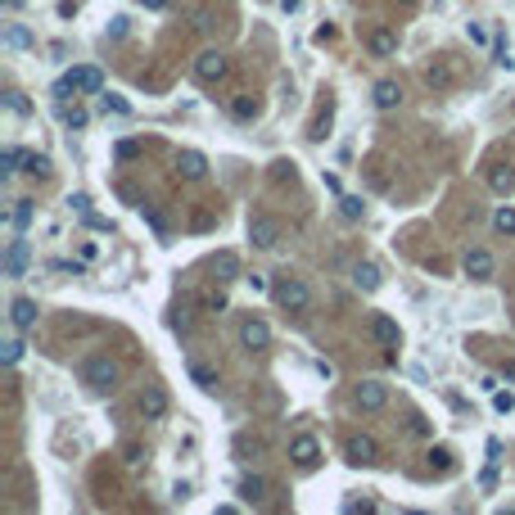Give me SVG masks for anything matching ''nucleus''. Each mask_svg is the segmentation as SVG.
<instances>
[{"instance_id":"obj_1","label":"nucleus","mask_w":515,"mask_h":515,"mask_svg":"<svg viewBox=\"0 0 515 515\" xmlns=\"http://www.w3.org/2000/svg\"><path fill=\"white\" fill-rule=\"evenodd\" d=\"M104 91V73H100L95 64H82V68H68L64 77H59V86H54V95L68 100V95H100Z\"/></svg>"},{"instance_id":"obj_2","label":"nucleus","mask_w":515,"mask_h":515,"mask_svg":"<svg viewBox=\"0 0 515 515\" xmlns=\"http://www.w3.org/2000/svg\"><path fill=\"white\" fill-rule=\"evenodd\" d=\"M82 385L95 389V393H108V389L118 385V362H113L108 353H91L82 362Z\"/></svg>"},{"instance_id":"obj_3","label":"nucleus","mask_w":515,"mask_h":515,"mask_svg":"<svg viewBox=\"0 0 515 515\" xmlns=\"http://www.w3.org/2000/svg\"><path fill=\"white\" fill-rule=\"evenodd\" d=\"M271 294H276V303L285 312H308L312 308V290L303 285L299 276H280L276 285H271Z\"/></svg>"},{"instance_id":"obj_4","label":"nucleus","mask_w":515,"mask_h":515,"mask_svg":"<svg viewBox=\"0 0 515 515\" xmlns=\"http://www.w3.org/2000/svg\"><path fill=\"white\" fill-rule=\"evenodd\" d=\"M240 343H244L249 353L271 348V325L262 321V317H244V321H240Z\"/></svg>"},{"instance_id":"obj_5","label":"nucleus","mask_w":515,"mask_h":515,"mask_svg":"<svg viewBox=\"0 0 515 515\" xmlns=\"http://www.w3.org/2000/svg\"><path fill=\"white\" fill-rule=\"evenodd\" d=\"M249 240H253L258 249H271L280 240V222H276V217H267V213H253V217H249Z\"/></svg>"},{"instance_id":"obj_6","label":"nucleus","mask_w":515,"mask_h":515,"mask_svg":"<svg viewBox=\"0 0 515 515\" xmlns=\"http://www.w3.org/2000/svg\"><path fill=\"white\" fill-rule=\"evenodd\" d=\"M425 86L434 91V95L452 91V86H457V64H452V59H434V64L425 68Z\"/></svg>"},{"instance_id":"obj_7","label":"nucleus","mask_w":515,"mask_h":515,"mask_svg":"<svg viewBox=\"0 0 515 515\" xmlns=\"http://www.w3.org/2000/svg\"><path fill=\"white\" fill-rule=\"evenodd\" d=\"M194 77H199V82H222L226 77V54L222 50H204L199 59H194Z\"/></svg>"},{"instance_id":"obj_8","label":"nucleus","mask_w":515,"mask_h":515,"mask_svg":"<svg viewBox=\"0 0 515 515\" xmlns=\"http://www.w3.org/2000/svg\"><path fill=\"white\" fill-rule=\"evenodd\" d=\"M36 317H41L36 299H27V294L10 299V321H14V330H32V325H36Z\"/></svg>"},{"instance_id":"obj_9","label":"nucleus","mask_w":515,"mask_h":515,"mask_svg":"<svg viewBox=\"0 0 515 515\" xmlns=\"http://www.w3.org/2000/svg\"><path fill=\"white\" fill-rule=\"evenodd\" d=\"M357 407L362 411L389 407V385H380V380H362V385H357Z\"/></svg>"},{"instance_id":"obj_10","label":"nucleus","mask_w":515,"mask_h":515,"mask_svg":"<svg viewBox=\"0 0 515 515\" xmlns=\"http://www.w3.org/2000/svg\"><path fill=\"white\" fill-rule=\"evenodd\" d=\"M376 439H371V434H353V439H348V443H343V457H348V461H353V466H371V461H376Z\"/></svg>"},{"instance_id":"obj_11","label":"nucleus","mask_w":515,"mask_h":515,"mask_svg":"<svg viewBox=\"0 0 515 515\" xmlns=\"http://www.w3.org/2000/svg\"><path fill=\"white\" fill-rule=\"evenodd\" d=\"M461 267H466V276H470V280H488L497 262H493V253H488V249H466V262H461Z\"/></svg>"},{"instance_id":"obj_12","label":"nucleus","mask_w":515,"mask_h":515,"mask_svg":"<svg viewBox=\"0 0 515 515\" xmlns=\"http://www.w3.org/2000/svg\"><path fill=\"white\" fill-rule=\"evenodd\" d=\"M140 416L145 420H163L168 416V393H163L159 385H150L145 393H140Z\"/></svg>"},{"instance_id":"obj_13","label":"nucleus","mask_w":515,"mask_h":515,"mask_svg":"<svg viewBox=\"0 0 515 515\" xmlns=\"http://www.w3.org/2000/svg\"><path fill=\"white\" fill-rule=\"evenodd\" d=\"M23 271H27V240H10V249H5V276L19 280Z\"/></svg>"},{"instance_id":"obj_14","label":"nucleus","mask_w":515,"mask_h":515,"mask_svg":"<svg viewBox=\"0 0 515 515\" xmlns=\"http://www.w3.org/2000/svg\"><path fill=\"white\" fill-rule=\"evenodd\" d=\"M290 457L299 466H317V457H321V443L312 439V434H299V439L290 443Z\"/></svg>"},{"instance_id":"obj_15","label":"nucleus","mask_w":515,"mask_h":515,"mask_svg":"<svg viewBox=\"0 0 515 515\" xmlns=\"http://www.w3.org/2000/svg\"><path fill=\"white\" fill-rule=\"evenodd\" d=\"M371 339H376V343H385V348H393V343L402 339V330H398V321H393V317H371Z\"/></svg>"},{"instance_id":"obj_16","label":"nucleus","mask_w":515,"mask_h":515,"mask_svg":"<svg viewBox=\"0 0 515 515\" xmlns=\"http://www.w3.org/2000/svg\"><path fill=\"white\" fill-rule=\"evenodd\" d=\"M371 100H376V108H398V104H402V86H398V82H389V77H385V82H376Z\"/></svg>"},{"instance_id":"obj_17","label":"nucleus","mask_w":515,"mask_h":515,"mask_svg":"<svg viewBox=\"0 0 515 515\" xmlns=\"http://www.w3.org/2000/svg\"><path fill=\"white\" fill-rule=\"evenodd\" d=\"M176 168H181V176H190V181H194V176H204V172H208V159L199 150H181V154H176Z\"/></svg>"},{"instance_id":"obj_18","label":"nucleus","mask_w":515,"mask_h":515,"mask_svg":"<svg viewBox=\"0 0 515 515\" xmlns=\"http://www.w3.org/2000/svg\"><path fill=\"white\" fill-rule=\"evenodd\" d=\"M366 45H371V54H380V59H385V54L398 50V32H393V27H376V32L366 36Z\"/></svg>"},{"instance_id":"obj_19","label":"nucleus","mask_w":515,"mask_h":515,"mask_svg":"<svg viewBox=\"0 0 515 515\" xmlns=\"http://www.w3.org/2000/svg\"><path fill=\"white\" fill-rule=\"evenodd\" d=\"M353 285H357V290H366V294L380 290V267H376V262H357V267H353Z\"/></svg>"},{"instance_id":"obj_20","label":"nucleus","mask_w":515,"mask_h":515,"mask_svg":"<svg viewBox=\"0 0 515 515\" xmlns=\"http://www.w3.org/2000/svg\"><path fill=\"white\" fill-rule=\"evenodd\" d=\"M488 185H493L497 194H511V190H515V172H511V163H502V168L488 172Z\"/></svg>"},{"instance_id":"obj_21","label":"nucleus","mask_w":515,"mask_h":515,"mask_svg":"<svg viewBox=\"0 0 515 515\" xmlns=\"http://www.w3.org/2000/svg\"><path fill=\"white\" fill-rule=\"evenodd\" d=\"M240 497H244L249 506H258L262 497H267V483L258 479V474H249V479H240Z\"/></svg>"},{"instance_id":"obj_22","label":"nucleus","mask_w":515,"mask_h":515,"mask_svg":"<svg viewBox=\"0 0 515 515\" xmlns=\"http://www.w3.org/2000/svg\"><path fill=\"white\" fill-rule=\"evenodd\" d=\"M5 45H14V50H27V45H32V32H27L23 23H10V27H5Z\"/></svg>"},{"instance_id":"obj_23","label":"nucleus","mask_w":515,"mask_h":515,"mask_svg":"<svg viewBox=\"0 0 515 515\" xmlns=\"http://www.w3.org/2000/svg\"><path fill=\"white\" fill-rule=\"evenodd\" d=\"M190 380L199 389H217V371H213V366H204V362H190Z\"/></svg>"},{"instance_id":"obj_24","label":"nucleus","mask_w":515,"mask_h":515,"mask_svg":"<svg viewBox=\"0 0 515 515\" xmlns=\"http://www.w3.org/2000/svg\"><path fill=\"white\" fill-rule=\"evenodd\" d=\"M19 172H32V176H45V172H50V163H45V154H23Z\"/></svg>"},{"instance_id":"obj_25","label":"nucleus","mask_w":515,"mask_h":515,"mask_svg":"<svg viewBox=\"0 0 515 515\" xmlns=\"http://www.w3.org/2000/svg\"><path fill=\"white\" fill-rule=\"evenodd\" d=\"M493 226H497V236H515V208H497Z\"/></svg>"},{"instance_id":"obj_26","label":"nucleus","mask_w":515,"mask_h":515,"mask_svg":"<svg viewBox=\"0 0 515 515\" xmlns=\"http://www.w3.org/2000/svg\"><path fill=\"white\" fill-rule=\"evenodd\" d=\"M339 213L348 217V222H357V217L366 213V204H362V199H357V194H343V199H339Z\"/></svg>"},{"instance_id":"obj_27","label":"nucleus","mask_w":515,"mask_h":515,"mask_svg":"<svg viewBox=\"0 0 515 515\" xmlns=\"http://www.w3.org/2000/svg\"><path fill=\"white\" fill-rule=\"evenodd\" d=\"M10 222L19 226V231H23V226H32V204H27V199H14V213H10Z\"/></svg>"},{"instance_id":"obj_28","label":"nucleus","mask_w":515,"mask_h":515,"mask_svg":"<svg viewBox=\"0 0 515 515\" xmlns=\"http://www.w3.org/2000/svg\"><path fill=\"white\" fill-rule=\"evenodd\" d=\"M100 104H104V113H118V118H127V113H131V104L122 95H100Z\"/></svg>"},{"instance_id":"obj_29","label":"nucleus","mask_w":515,"mask_h":515,"mask_svg":"<svg viewBox=\"0 0 515 515\" xmlns=\"http://www.w3.org/2000/svg\"><path fill=\"white\" fill-rule=\"evenodd\" d=\"M231 113H236V118H253V113H258V100L236 95V100H231Z\"/></svg>"},{"instance_id":"obj_30","label":"nucleus","mask_w":515,"mask_h":515,"mask_svg":"<svg viewBox=\"0 0 515 515\" xmlns=\"http://www.w3.org/2000/svg\"><path fill=\"white\" fill-rule=\"evenodd\" d=\"M19 163H23V150H14V145L0 154V172H5V176H14V172H19Z\"/></svg>"},{"instance_id":"obj_31","label":"nucleus","mask_w":515,"mask_h":515,"mask_svg":"<svg viewBox=\"0 0 515 515\" xmlns=\"http://www.w3.org/2000/svg\"><path fill=\"white\" fill-rule=\"evenodd\" d=\"M145 222H150V231H154V236H159V240H168V217H163V213H154V208H145Z\"/></svg>"},{"instance_id":"obj_32","label":"nucleus","mask_w":515,"mask_h":515,"mask_svg":"<svg viewBox=\"0 0 515 515\" xmlns=\"http://www.w3.org/2000/svg\"><path fill=\"white\" fill-rule=\"evenodd\" d=\"M5 104H10L14 113H19V118H27V113H32V104H27V100H23L19 91H5Z\"/></svg>"},{"instance_id":"obj_33","label":"nucleus","mask_w":515,"mask_h":515,"mask_svg":"<svg viewBox=\"0 0 515 515\" xmlns=\"http://www.w3.org/2000/svg\"><path fill=\"white\" fill-rule=\"evenodd\" d=\"M0 348H5V353H0V357H5V366H14V362L23 357V339H5Z\"/></svg>"},{"instance_id":"obj_34","label":"nucleus","mask_w":515,"mask_h":515,"mask_svg":"<svg viewBox=\"0 0 515 515\" xmlns=\"http://www.w3.org/2000/svg\"><path fill=\"white\" fill-rule=\"evenodd\" d=\"M493 411H515V393H502V389H493Z\"/></svg>"},{"instance_id":"obj_35","label":"nucleus","mask_w":515,"mask_h":515,"mask_svg":"<svg viewBox=\"0 0 515 515\" xmlns=\"http://www.w3.org/2000/svg\"><path fill=\"white\" fill-rule=\"evenodd\" d=\"M493 54H497V64H502V68H515L511 50H506V36H497V41H493Z\"/></svg>"},{"instance_id":"obj_36","label":"nucleus","mask_w":515,"mask_h":515,"mask_svg":"<svg viewBox=\"0 0 515 515\" xmlns=\"http://www.w3.org/2000/svg\"><path fill=\"white\" fill-rule=\"evenodd\" d=\"M64 122H68L73 131H82V127H86V108H64Z\"/></svg>"},{"instance_id":"obj_37","label":"nucleus","mask_w":515,"mask_h":515,"mask_svg":"<svg viewBox=\"0 0 515 515\" xmlns=\"http://www.w3.org/2000/svg\"><path fill=\"white\" fill-rule=\"evenodd\" d=\"M217 271H222L217 280H231V276H236V258H231V253H222V258H217Z\"/></svg>"},{"instance_id":"obj_38","label":"nucleus","mask_w":515,"mask_h":515,"mask_svg":"<svg viewBox=\"0 0 515 515\" xmlns=\"http://www.w3.org/2000/svg\"><path fill=\"white\" fill-rule=\"evenodd\" d=\"M140 154V140H118V159L127 163V159H136Z\"/></svg>"},{"instance_id":"obj_39","label":"nucleus","mask_w":515,"mask_h":515,"mask_svg":"<svg viewBox=\"0 0 515 515\" xmlns=\"http://www.w3.org/2000/svg\"><path fill=\"white\" fill-rule=\"evenodd\" d=\"M68 204H73V213H77V217H91V199H86V194H73Z\"/></svg>"},{"instance_id":"obj_40","label":"nucleus","mask_w":515,"mask_h":515,"mask_svg":"<svg viewBox=\"0 0 515 515\" xmlns=\"http://www.w3.org/2000/svg\"><path fill=\"white\" fill-rule=\"evenodd\" d=\"M470 41L474 45H488V27H483V23H470Z\"/></svg>"},{"instance_id":"obj_41","label":"nucleus","mask_w":515,"mask_h":515,"mask_svg":"<svg viewBox=\"0 0 515 515\" xmlns=\"http://www.w3.org/2000/svg\"><path fill=\"white\" fill-rule=\"evenodd\" d=\"M204 308H208V312H222V308H226V294H208Z\"/></svg>"},{"instance_id":"obj_42","label":"nucleus","mask_w":515,"mask_h":515,"mask_svg":"<svg viewBox=\"0 0 515 515\" xmlns=\"http://www.w3.org/2000/svg\"><path fill=\"white\" fill-rule=\"evenodd\" d=\"M429 461L439 466V470H448V466H452V457H448V452H443V448H439V452H429Z\"/></svg>"},{"instance_id":"obj_43","label":"nucleus","mask_w":515,"mask_h":515,"mask_svg":"<svg viewBox=\"0 0 515 515\" xmlns=\"http://www.w3.org/2000/svg\"><path fill=\"white\" fill-rule=\"evenodd\" d=\"M280 10H285V14H299V10H303V0H280Z\"/></svg>"},{"instance_id":"obj_44","label":"nucleus","mask_w":515,"mask_h":515,"mask_svg":"<svg viewBox=\"0 0 515 515\" xmlns=\"http://www.w3.org/2000/svg\"><path fill=\"white\" fill-rule=\"evenodd\" d=\"M140 5H145V10H168L172 0H140Z\"/></svg>"},{"instance_id":"obj_45","label":"nucleus","mask_w":515,"mask_h":515,"mask_svg":"<svg viewBox=\"0 0 515 515\" xmlns=\"http://www.w3.org/2000/svg\"><path fill=\"white\" fill-rule=\"evenodd\" d=\"M19 5H23V0H5V10H19Z\"/></svg>"}]
</instances>
